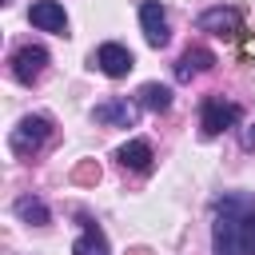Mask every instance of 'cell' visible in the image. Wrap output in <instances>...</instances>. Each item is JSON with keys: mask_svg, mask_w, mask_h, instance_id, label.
Masks as SVG:
<instances>
[{"mask_svg": "<svg viewBox=\"0 0 255 255\" xmlns=\"http://www.w3.org/2000/svg\"><path fill=\"white\" fill-rule=\"evenodd\" d=\"M215 255H255V195H223L211 223Z\"/></svg>", "mask_w": 255, "mask_h": 255, "instance_id": "cell-1", "label": "cell"}, {"mask_svg": "<svg viewBox=\"0 0 255 255\" xmlns=\"http://www.w3.org/2000/svg\"><path fill=\"white\" fill-rule=\"evenodd\" d=\"M239 120H243L239 104H231V100H223V96H207V100L199 104V128H203V135H223V131H231Z\"/></svg>", "mask_w": 255, "mask_h": 255, "instance_id": "cell-2", "label": "cell"}, {"mask_svg": "<svg viewBox=\"0 0 255 255\" xmlns=\"http://www.w3.org/2000/svg\"><path fill=\"white\" fill-rule=\"evenodd\" d=\"M48 135H52V120H48V116H24V120L12 128L8 143H12V151H16V155H32Z\"/></svg>", "mask_w": 255, "mask_h": 255, "instance_id": "cell-3", "label": "cell"}, {"mask_svg": "<svg viewBox=\"0 0 255 255\" xmlns=\"http://www.w3.org/2000/svg\"><path fill=\"white\" fill-rule=\"evenodd\" d=\"M199 32H211V36H223V40H239V32H243V16L235 12V8H207V12H199Z\"/></svg>", "mask_w": 255, "mask_h": 255, "instance_id": "cell-4", "label": "cell"}, {"mask_svg": "<svg viewBox=\"0 0 255 255\" xmlns=\"http://www.w3.org/2000/svg\"><path fill=\"white\" fill-rule=\"evenodd\" d=\"M92 64L104 72V76H112V80H124L131 68H135V56L124 48V44H116V40H108V44H100L96 48V56H92Z\"/></svg>", "mask_w": 255, "mask_h": 255, "instance_id": "cell-5", "label": "cell"}, {"mask_svg": "<svg viewBox=\"0 0 255 255\" xmlns=\"http://www.w3.org/2000/svg\"><path fill=\"white\" fill-rule=\"evenodd\" d=\"M139 28H143V40H147L151 48H167L171 28H167V12H163V4L143 0V4H139Z\"/></svg>", "mask_w": 255, "mask_h": 255, "instance_id": "cell-6", "label": "cell"}, {"mask_svg": "<svg viewBox=\"0 0 255 255\" xmlns=\"http://www.w3.org/2000/svg\"><path fill=\"white\" fill-rule=\"evenodd\" d=\"M44 68H48V52H44L40 44H28V48H20V52L12 56V76H16L20 84H36V80L44 76Z\"/></svg>", "mask_w": 255, "mask_h": 255, "instance_id": "cell-7", "label": "cell"}, {"mask_svg": "<svg viewBox=\"0 0 255 255\" xmlns=\"http://www.w3.org/2000/svg\"><path fill=\"white\" fill-rule=\"evenodd\" d=\"M96 124H104V128H135V120H139V104H131V100H104V104H96Z\"/></svg>", "mask_w": 255, "mask_h": 255, "instance_id": "cell-8", "label": "cell"}, {"mask_svg": "<svg viewBox=\"0 0 255 255\" xmlns=\"http://www.w3.org/2000/svg\"><path fill=\"white\" fill-rule=\"evenodd\" d=\"M28 20H32L40 32H56V36L68 32V16H64V8H60L56 0H36V4L28 8Z\"/></svg>", "mask_w": 255, "mask_h": 255, "instance_id": "cell-9", "label": "cell"}, {"mask_svg": "<svg viewBox=\"0 0 255 255\" xmlns=\"http://www.w3.org/2000/svg\"><path fill=\"white\" fill-rule=\"evenodd\" d=\"M211 68H215V52H211V48H187V52L175 60V80L187 84V80H195V76H203V72H211Z\"/></svg>", "mask_w": 255, "mask_h": 255, "instance_id": "cell-10", "label": "cell"}, {"mask_svg": "<svg viewBox=\"0 0 255 255\" xmlns=\"http://www.w3.org/2000/svg\"><path fill=\"white\" fill-rule=\"evenodd\" d=\"M116 159H120L128 171H151V143H147V139H128V143L116 151Z\"/></svg>", "mask_w": 255, "mask_h": 255, "instance_id": "cell-11", "label": "cell"}, {"mask_svg": "<svg viewBox=\"0 0 255 255\" xmlns=\"http://www.w3.org/2000/svg\"><path fill=\"white\" fill-rule=\"evenodd\" d=\"M72 255H112V251H108V235H104L96 223H84L80 239L72 243Z\"/></svg>", "mask_w": 255, "mask_h": 255, "instance_id": "cell-12", "label": "cell"}, {"mask_svg": "<svg viewBox=\"0 0 255 255\" xmlns=\"http://www.w3.org/2000/svg\"><path fill=\"white\" fill-rule=\"evenodd\" d=\"M135 104L159 116V112H167V108H171V88H167V84H143V88H139V100H135Z\"/></svg>", "mask_w": 255, "mask_h": 255, "instance_id": "cell-13", "label": "cell"}, {"mask_svg": "<svg viewBox=\"0 0 255 255\" xmlns=\"http://www.w3.org/2000/svg\"><path fill=\"white\" fill-rule=\"evenodd\" d=\"M16 215H20L24 223H36V227H44V223L52 219V215H48V207H44L36 195H20V199H16Z\"/></svg>", "mask_w": 255, "mask_h": 255, "instance_id": "cell-14", "label": "cell"}, {"mask_svg": "<svg viewBox=\"0 0 255 255\" xmlns=\"http://www.w3.org/2000/svg\"><path fill=\"white\" fill-rule=\"evenodd\" d=\"M243 147H255V124H251V128L243 131Z\"/></svg>", "mask_w": 255, "mask_h": 255, "instance_id": "cell-15", "label": "cell"}]
</instances>
